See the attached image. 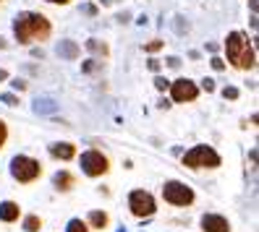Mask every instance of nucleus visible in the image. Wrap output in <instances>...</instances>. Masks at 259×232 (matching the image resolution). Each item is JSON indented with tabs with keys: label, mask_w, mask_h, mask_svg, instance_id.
<instances>
[{
	"label": "nucleus",
	"mask_w": 259,
	"mask_h": 232,
	"mask_svg": "<svg viewBox=\"0 0 259 232\" xmlns=\"http://www.w3.org/2000/svg\"><path fill=\"white\" fill-rule=\"evenodd\" d=\"M13 37L24 47H32L37 42H48L53 37V21L37 11H21L13 19Z\"/></svg>",
	"instance_id": "f257e3e1"
},
{
	"label": "nucleus",
	"mask_w": 259,
	"mask_h": 232,
	"mask_svg": "<svg viewBox=\"0 0 259 232\" xmlns=\"http://www.w3.org/2000/svg\"><path fill=\"white\" fill-rule=\"evenodd\" d=\"M225 55H228V63L238 71H254L256 68L254 44L249 42V37L243 32H231L225 37Z\"/></svg>",
	"instance_id": "f03ea898"
},
{
	"label": "nucleus",
	"mask_w": 259,
	"mask_h": 232,
	"mask_svg": "<svg viewBox=\"0 0 259 232\" xmlns=\"http://www.w3.org/2000/svg\"><path fill=\"white\" fill-rule=\"evenodd\" d=\"M45 175V167L39 159L29 157V154H19V157L11 159V178L21 183V185H32Z\"/></svg>",
	"instance_id": "7ed1b4c3"
},
{
	"label": "nucleus",
	"mask_w": 259,
	"mask_h": 232,
	"mask_svg": "<svg viewBox=\"0 0 259 232\" xmlns=\"http://www.w3.org/2000/svg\"><path fill=\"white\" fill-rule=\"evenodd\" d=\"M181 162H184V167L194 169V172H196V169H218L223 164L220 154L212 146H207V144H199V146L189 149L184 157H181Z\"/></svg>",
	"instance_id": "20e7f679"
},
{
	"label": "nucleus",
	"mask_w": 259,
	"mask_h": 232,
	"mask_svg": "<svg viewBox=\"0 0 259 232\" xmlns=\"http://www.w3.org/2000/svg\"><path fill=\"white\" fill-rule=\"evenodd\" d=\"M79 164H81V172L87 175V178H92V180H97V178H105L110 172V157L105 151H100V149H89V151H84L81 157H79Z\"/></svg>",
	"instance_id": "39448f33"
},
{
	"label": "nucleus",
	"mask_w": 259,
	"mask_h": 232,
	"mask_svg": "<svg viewBox=\"0 0 259 232\" xmlns=\"http://www.w3.org/2000/svg\"><path fill=\"white\" fill-rule=\"evenodd\" d=\"M162 198H165V204H170V206L186 209V206H194L196 193H194V188H189V185L181 183V180H165Z\"/></svg>",
	"instance_id": "423d86ee"
},
{
	"label": "nucleus",
	"mask_w": 259,
	"mask_h": 232,
	"mask_svg": "<svg viewBox=\"0 0 259 232\" xmlns=\"http://www.w3.org/2000/svg\"><path fill=\"white\" fill-rule=\"evenodd\" d=\"M128 209H131V214L136 216V219H149V216L157 214V201H155V196H152L149 191L139 188V191H131Z\"/></svg>",
	"instance_id": "0eeeda50"
},
{
	"label": "nucleus",
	"mask_w": 259,
	"mask_h": 232,
	"mask_svg": "<svg viewBox=\"0 0 259 232\" xmlns=\"http://www.w3.org/2000/svg\"><path fill=\"white\" fill-rule=\"evenodd\" d=\"M167 91H170V99H173L176 104L196 102V99H199V84L191 81V79H176V81H170Z\"/></svg>",
	"instance_id": "6e6552de"
},
{
	"label": "nucleus",
	"mask_w": 259,
	"mask_h": 232,
	"mask_svg": "<svg viewBox=\"0 0 259 232\" xmlns=\"http://www.w3.org/2000/svg\"><path fill=\"white\" fill-rule=\"evenodd\" d=\"M50 157L53 159H60V162H73L76 157H79V146L71 144V141H55L48 146Z\"/></svg>",
	"instance_id": "1a4fd4ad"
},
{
	"label": "nucleus",
	"mask_w": 259,
	"mask_h": 232,
	"mask_svg": "<svg viewBox=\"0 0 259 232\" xmlns=\"http://www.w3.org/2000/svg\"><path fill=\"white\" fill-rule=\"evenodd\" d=\"M199 224H202V232H233L231 222L223 214H202Z\"/></svg>",
	"instance_id": "9d476101"
},
{
	"label": "nucleus",
	"mask_w": 259,
	"mask_h": 232,
	"mask_svg": "<svg viewBox=\"0 0 259 232\" xmlns=\"http://www.w3.org/2000/svg\"><path fill=\"white\" fill-rule=\"evenodd\" d=\"M76 183H79V178H76L71 169H58V172L53 175V188L58 193H71L76 188Z\"/></svg>",
	"instance_id": "9b49d317"
},
{
	"label": "nucleus",
	"mask_w": 259,
	"mask_h": 232,
	"mask_svg": "<svg viewBox=\"0 0 259 232\" xmlns=\"http://www.w3.org/2000/svg\"><path fill=\"white\" fill-rule=\"evenodd\" d=\"M21 216H24V211L16 201H3V204H0V222L3 224H16Z\"/></svg>",
	"instance_id": "f8f14e48"
},
{
	"label": "nucleus",
	"mask_w": 259,
	"mask_h": 232,
	"mask_svg": "<svg viewBox=\"0 0 259 232\" xmlns=\"http://www.w3.org/2000/svg\"><path fill=\"white\" fill-rule=\"evenodd\" d=\"M87 224H89V229H97V232H102V229H108L110 227V214L108 211H100V209H95V211H89V216H87V219H84Z\"/></svg>",
	"instance_id": "ddd939ff"
},
{
	"label": "nucleus",
	"mask_w": 259,
	"mask_h": 232,
	"mask_svg": "<svg viewBox=\"0 0 259 232\" xmlns=\"http://www.w3.org/2000/svg\"><path fill=\"white\" fill-rule=\"evenodd\" d=\"M45 227V219L39 214H26V216H21V229L24 232H39Z\"/></svg>",
	"instance_id": "4468645a"
},
{
	"label": "nucleus",
	"mask_w": 259,
	"mask_h": 232,
	"mask_svg": "<svg viewBox=\"0 0 259 232\" xmlns=\"http://www.w3.org/2000/svg\"><path fill=\"white\" fill-rule=\"evenodd\" d=\"M58 55H60V57H66V60H76V57L81 55V50H79V44H76V42L66 39V42H60V44H58Z\"/></svg>",
	"instance_id": "2eb2a0df"
},
{
	"label": "nucleus",
	"mask_w": 259,
	"mask_h": 232,
	"mask_svg": "<svg viewBox=\"0 0 259 232\" xmlns=\"http://www.w3.org/2000/svg\"><path fill=\"white\" fill-rule=\"evenodd\" d=\"M84 47L92 52V55H100V57H108V55H110V47H108L105 42H100V39H87Z\"/></svg>",
	"instance_id": "dca6fc26"
},
{
	"label": "nucleus",
	"mask_w": 259,
	"mask_h": 232,
	"mask_svg": "<svg viewBox=\"0 0 259 232\" xmlns=\"http://www.w3.org/2000/svg\"><path fill=\"white\" fill-rule=\"evenodd\" d=\"M66 232H92V229H89V224H87L84 219H79V216H76V219H71V222L66 224Z\"/></svg>",
	"instance_id": "f3484780"
},
{
	"label": "nucleus",
	"mask_w": 259,
	"mask_h": 232,
	"mask_svg": "<svg viewBox=\"0 0 259 232\" xmlns=\"http://www.w3.org/2000/svg\"><path fill=\"white\" fill-rule=\"evenodd\" d=\"M162 47H165L162 39H149V42H144V52H147V55H155V52H160Z\"/></svg>",
	"instance_id": "a211bd4d"
},
{
	"label": "nucleus",
	"mask_w": 259,
	"mask_h": 232,
	"mask_svg": "<svg viewBox=\"0 0 259 232\" xmlns=\"http://www.w3.org/2000/svg\"><path fill=\"white\" fill-rule=\"evenodd\" d=\"M8 136H11V131H8V126H6V120H0V151L6 149V144H8Z\"/></svg>",
	"instance_id": "6ab92c4d"
},
{
	"label": "nucleus",
	"mask_w": 259,
	"mask_h": 232,
	"mask_svg": "<svg viewBox=\"0 0 259 232\" xmlns=\"http://www.w3.org/2000/svg\"><path fill=\"white\" fill-rule=\"evenodd\" d=\"M238 94H241V91H238L236 86H225V89H223V97H225V99H231V102H236Z\"/></svg>",
	"instance_id": "aec40b11"
},
{
	"label": "nucleus",
	"mask_w": 259,
	"mask_h": 232,
	"mask_svg": "<svg viewBox=\"0 0 259 232\" xmlns=\"http://www.w3.org/2000/svg\"><path fill=\"white\" fill-rule=\"evenodd\" d=\"M167 86H170V81H167L165 76H155V89L157 91H167Z\"/></svg>",
	"instance_id": "412c9836"
},
{
	"label": "nucleus",
	"mask_w": 259,
	"mask_h": 232,
	"mask_svg": "<svg viewBox=\"0 0 259 232\" xmlns=\"http://www.w3.org/2000/svg\"><path fill=\"white\" fill-rule=\"evenodd\" d=\"M147 68H149L152 73H160V68H162V63H160V60H157V57H149V60H147Z\"/></svg>",
	"instance_id": "4be33fe9"
},
{
	"label": "nucleus",
	"mask_w": 259,
	"mask_h": 232,
	"mask_svg": "<svg viewBox=\"0 0 259 232\" xmlns=\"http://www.w3.org/2000/svg\"><path fill=\"white\" fill-rule=\"evenodd\" d=\"M100 68V60H87V63H84V73H92V71H97Z\"/></svg>",
	"instance_id": "5701e85b"
},
{
	"label": "nucleus",
	"mask_w": 259,
	"mask_h": 232,
	"mask_svg": "<svg viewBox=\"0 0 259 232\" xmlns=\"http://www.w3.org/2000/svg\"><path fill=\"white\" fill-rule=\"evenodd\" d=\"M209 66H212V68H215V71H225V60L215 55V57H212V60H209Z\"/></svg>",
	"instance_id": "b1692460"
},
{
	"label": "nucleus",
	"mask_w": 259,
	"mask_h": 232,
	"mask_svg": "<svg viewBox=\"0 0 259 232\" xmlns=\"http://www.w3.org/2000/svg\"><path fill=\"white\" fill-rule=\"evenodd\" d=\"M11 86L16 89V91H26V81H24V79H13V81H11Z\"/></svg>",
	"instance_id": "393cba45"
},
{
	"label": "nucleus",
	"mask_w": 259,
	"mask_h": 232,
	"mask_svg": "<svg viewBox=\"0 0 259 232\" xmlns=\"http://www.w3.org/2000/svg\"><path fill=\"white\" fill-rule=\"evenodd\" d=\"M3 102L11 104V107H16L19 104V97H13V94H3Z\"/></svg>",
	"instance_id": "a878e982"
},
{
	"label": "nucleus",
	"mask_w": 259,
	"mask_h": 232,
	"mask_svg": "<svg viewBox=\"0 0 259 232\" xmlns=\"http://www.w3.org/2000/svg\"><path fill=\"white\" fill-rule=\"evenodd\" d=\"M202 89H204V91H215V81H212V79H204V81H202Z\"/></svg>",
	"instance_id": "bb28decb"
},
{
	"label": "nucleus",
	"mask_w": 259,
	"mask_h": 232,
	"mask_svg": "<svg viewBox=\"0 0 259 232\" xmlns=\"http://www.w3.org/2000/svg\"><path fill=\"white\" fill-rule=\"evenodd\" d=\"M45 3H50V6H71V0H45Z\"/></svg>",
	"instance_id": "cd10ccee"
},
{
	"label": "nucleus",
	"mask_w": 259,
	"mask_h": 232,
	"mask_svg": "<svg viewBox=\"0 0 259 232\" xmlns=\"http://www.w3.org/2000/svg\"><path fill=\"white\" fill-rule=\"evenodd\" d=\"M167 66H170V68H181V60L178 57H170V60H167Z\"/></svg>",
	"instance_id": "c85d7f7f"
},
{
	"label": "nucleus",
	"mask_w": 259,
	"mask_h": 232,
	"mask_svg": "<svg viewBox=\"0 0 259 232\" xmlns=\"http://www.w3.org/2000/svg\"><path fill=\"white\" fill-rule=\"evenodd\" d=\"M167 107H173L170 99H160V110H167Z\"/></svg>",
	"instance_id": "c756f323"
},
{
	"label": "nucleus",
	"mask_w": 259,
	"mask_h": 232,
	"mask_svg": "<svg viewBox=\"0 0 259 232\" xmlns=\"http://www.w3.org/2000/svg\"><path fill=\"white\" fill-rule=\"evenodd\" d=\"M0 81H8V71H3V68H0Z\"/></svg>",
	"instance_id": "7c9ffc66"
},
{
	"label": "nucleus",
	"mask_w": 259,
	"mask_h": 232,
	"mask_svg": "<svg viewBox=\"0 0 259 232\" xmlns=\"http://www.w3.org/2000/svg\"><path fill=\"white\" fill-rule=\"evenodd\" d=\"M0 50H8V42H6L3 37H0Z\"/></svg>",
	"instance_id": "2f4dec72"
},
{
	"label": "nucleus",
	"mask_w": 259,
	"mask_h": 232,
	"mask_svg": "<svg viewBox=\"0 0 259 232\" xmlns=\"http://www.w3.org/2000/svg\"><path fill=\"white\" fill-rule=\"evenodd\" d=\"M0 3H3V0H0Z\"/></svg>",
	"instance_id": "473e14b6"
}]
</instances>
